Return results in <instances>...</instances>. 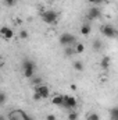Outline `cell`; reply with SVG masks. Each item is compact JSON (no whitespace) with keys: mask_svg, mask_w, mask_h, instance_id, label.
Wrapping results in <instances>:
<instances>
[{"mask_svg":"<svg viewBox=\"0 0 118 120\" xmlns=\"http://www.w3.org/2000/svg\"><path fill=\"white\" fill-rule=\"evenodd\" d=\"M46 120H56V116H53V115H49V116L46 117Z\"/></svg>","mask_w":118,"mask_h":120,"instance_id":"23","label":"cell"},{"mask_svg":"<svg viewBox=\"0 0 118 120\" xmlns=\"http://www.w3.org/2000/svg\"><path fill=\"white\" fill-rule=\"evenodd\" d=\"M88 120H100V117L97 113H90V115H88Z\"/></svg>","mask_w":118,"mask_h":120,"instance_id":"18","label":"cell"},{"mask_svg":"<svg viewBox=\"0 0 118 120\" xmlns=\"http://www.w3.org/2000/svg\"><path fill=\"white\" fill-rule=\"evenodd\" d=\"M50 94L49 87H46L45 84L35 87V99H42V98H47Z\"/></svg>","mask_w":118,"mask_h":120,"instance_id":"3","label":"cell"},{"mask_svg":"<svg viewBox=\"0 0 118 120\" xmlns=\"http://www.w3.org/2000/svg\"><path fill=\"white\" fill-rule=\"evenodd\" d=\"M83 49H85V46H83L82 43H76V45H75V52H76V53H82Z\"/></svg>","mask_w":118,"mask_h":120,"instance_id":"16","label":"cell"},{"mask_svg":"<svg viewBox=\"0 0 118 120\" xmlns=\"http://www.w3.org/2000/svg\"><path fill=\"white\" fill-rule=\"evenodd\" d=\"M21 67H22V73H24V75H25L27 78H32V77H33L35 70H36V66H35L33 61H31V60H28V59L22 60Z\"/></svg>","mask_w":118,"mask_h":120,"instance_id":"1","label":"cell"},{"mask_svg":"<svg viewBox=\"0 0 118 120\" xmlns=\"http://www.w3.org/2000/svg\"><path fill=\"white\" fill-rule=\"evenodd\" d=\"M8 119L10 120H33L31 116H28L24 110H20V109L11 110V112L8 113Z\"/></svg>","mask_w":118,"mask_h":120,"instance_id":"2","label":"cell"},{"mask_svg":"<svg viewBox=\"0 0 118 120\" xmlns=\"http://www.w3.org/2000/svg\"><path fill=\"white\" fill-rule=\"evenodd\" d=\"M53 103L54 105H59V106H62L64 105V96L62 95H56L53 98Z\"/></svg>","mask_w":118,"mask_h":120,"instance_id":"11","label":"cell"},{"mask_svg":"<svg viewBox=\"0 0 118 120\" xmlns=\"http://www.w3.org/2000/svg\"><path fill=\"white\" fill-rule=\"evenodd\" d=\"M101 34L104 36H107V38H115V35H117L115 30L113 27H110V25H103L101 27Z\"/></svg>","mask_w":118,"mask_h":120,"instance_id":"6","label":"cell"},{"mask_svg":"<svg viewBox=\"0 0 118 120\" xmlns=\"http://www.w3.org/2000/svg\"><path fill=\"white\" fill-rule=\"evenodd\" d=\"M89 1H90V3H99L100 0H89Z\"/></svg>","mask_w":118,"mask_h":120,"instance_id":"24","label":"cell"},{"mask_svg":"<svg viewBox=\"0 0 118 120\" xmlns=\"http://www.w3.org/2000/svg\"><path fill=\"white\" fill-rule=\"evenodd\" d=\"M100 66H101L103 68H108V67H110V57H107V56L103 57V60L100 61Z\"/></svg>","mask_w":118,"mask_h":120,"instance_id":"12","label":"cell"},{"mask_svg":"<svg viewBox=\"0 0 118 120\" xmlns=\"http://www.w3.org/2000/svg\"><path fill=\"white\" fill-rule=\"evenodd\" d=\"M68 119L69 120H78V113H76V112H71V113L68 115Z\"/></svg>","mask_w":118,"mask_h":120,"instance_id":"19","label":"cell"},{"mask_svg":"<svg viewBox=\"0 0 118 120\" xmlns=\"http://www.w3.org/2000/svg\"><path fill=\"white\" fill-rule=\"evenodd\" d=\"M4 102H6V94H4V92H1V94H0V103H1V105H4Z\"/></svg>","mask_w":118,"mask_h":120,"instance_id":"21","label":"cell"},{"mask_svg":"<svg viewBox=\"0 0 118 120\" xmlns=\"http://www.w3.org/2000/svg\"><path fill=\"white\" fill-rule=\"evenodd\" d=\"M42 82H43V81H42V78H40V77H35V75L32 77V84H33L35 87L42 85Z\"/></svg>","mask_w":118,"mask_h":120,"instance_id":"15","label":"cell"},{"mask_svg":"<svg viewBox=\"0 0 118 120\" xmlns=\"http://www.w3.org/2000/svg\"><path fill=\"white\" fill-rule=\"evenodd\" d=\"M62 106L69 108V109H75L76 108V99L72 96H64V105Z\"/></svg>","mask_w":118,"mask_h":120,"instance_id":"7","label":"cell"},{"mask_svg":"<svg viewBox=\"0 0 118 120\" xmlns=\"http://www.w3.org/2000/svg\"><path fill=\"white\" fill-rule=\"evenodd\" d=\"M20 38H22V39H27V38H28V32L22 30L21 32H20Z\"/></svg>","mask_w":118,"mask_h":120,"instance_id":"20","label":"cell"},{"mask_svg":"<svg viewBox=\"0 0 118 120\" xmlns=\"http://www.w3.org/2000/svg\"><path fill=\"white\" fill-rule=\"evenodd\" d=\"M0 34H1V36H3L4 39H7V41H8V39H11V38L14 36V34H13V31L10 30L8 27H3V28L0 30Z\"/></svg>","mask_w":118,"mask_h":120,"instance_id":"9","label":"cell"},{"mask_svg":"<svg viewBox=\"0 0 118 120\" xmlns=\"http://www.w3.org/2000/svg\"><path fill=\"white\" fill-rule=\"evenodd\" d=\"M50 1H54V0H50Z\"/></svg>","mask_w":118,"mask_h":120,"instance_id":"25","label":"cell"},{"mask_svg":"<svg viewBox=\"0 0 118 120\" xmlns=\"http://www.w3.org/2000/svg\"><path fill=\"white\" fill-rule=\"evenodd\" d=\"M81 34L82 35H89L90 34V27H89L88 24H85V25L81 27Z\"/></svg>","mask_w":118,"mask_h":120,"instance_id":"14","label":"cell"},{"mask_svg":"<svg viewBox=\"0 0 118 120\" xmlns=\"http://www.w3.org/2000/svg\"><path fill=\"white\" fill-rule=\"evenodd\" d=\"M42 20L46 22V24H54L57 21V14L52 10H46L42 13Z\"/></svg>","mask_w":118,"mask_h":120,"instance_id":"4","label":"cell"},{"mask_svg":"<svg viewBox=\"0 0 118 120\" xmlns=\"http://www.w3.org/2000/svg\"><path fill=\"white\" fill-rule=\"evenodd\" d=\"M74 68H75L76 71H83V64H82V61H81V60L74 61Z\"/></svg>","mask_w":118,"mask_h":120,"instance_id":"13","label":"cell"},{"mask_svg":"<svg viewBox=\"0 0 118 120\" xmlns=\"http://www.w3.org/2000/svg\"><path fill=\"white\" fill-rule=\"evenodd\" d=\"M72 42H75V36L72 34H68V32H64L60 35V43L64 45V46H68L71 45Z\"/></svg>","mask_w":118,"mask_h":120,"instance_id":"5","label":"cell"},{"mask_svg":"<svg viewBox=\"0 0 118 120\" xmlns=\"http://www.w3.org/2000/svg\"><path fill=\"white\" fill-rule=\"evenodd\" d=\"M100 15V8H97V7H90L88 11V18L89 20H94V18H97Z\"/></svg>","mask_w":118,"mask_h":120,"instance_id":"8","label":"cell"},{"mask_svg":"<svg viewBox=\"0 0 118 120\" xmlns=\"http://www.w3.org/2000/svg\"><path fill=\"white\" fill-rule=\"evenodd\" d=\"M110 120H118V106L110 109Z\"/></svg>","mask_w":118,"mask_h":120,"instance_id":"10","label":"cell"},{"mask_svg":"<svg viewBox=\"0 0 118 120\" xmlns=\"http://www.w3.org/2000/svg\"><path fill=\"white\" fill-rule=\"evenodd\" d=\"M100 48H101V42H100L99 39H96V41L93 42V49H94V50H99Z\"/></svg>","mask_w":118,"mask_h":120,"instance_id":"17","label":"cell"},{"mask_svg":"<svg viewBox=\"0 0 118 120\" xmlns=\"http://www.w3.org/2000/svg\"><path fill=\"white\" fill-rule=\"evenodd\" d=\"M6 6H14L15 4V0H4Z\"/></svg>","mask_w":118,"mask_h":120,"instance_id":"22","label":"cell"}]
</instances>
